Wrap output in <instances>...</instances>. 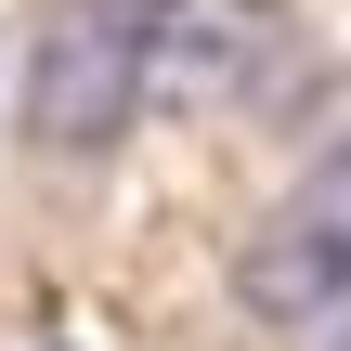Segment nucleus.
<instances>
[{
  "label": "nucleus",
  "instance_id": "obj_1",
  "mask_svg": "<svg viewBox=\"0 0 351 351\" xmlns=\"http://www.w3.org/2000/svg\"><path fill=\"white\" fill-rule=\"evenodd\" d=\"M143 26L156 0H52L26 39V143L39 156H104L143 117Z\"/></svg>",
  "mask_w": 351,
  "mask_h": 351
},
{
  "label": "nucleus",
  "instance_id": "obj_3",
  "mask_svg": "<svg viewBox=\"0 0 351 351\" xmlns=\"http://www.w3.org/2000/svg\"><path fill=\"white\" fill-rule=\"evenodd\" d=\"M274 65H287V0H156V26H143V104H169V117L261 104Z\"/></svg>",
  "mask_w": 351,
  "mask_h": 351
},
{
  "label": "nucleus",
  "instance_id": "obj_4",
  "mask_svg": "<svg viewBox=\"0 0 351 351\" xmlns=\"http://www.w3.org/2000/svg\"><path fill=\"white\" fill-rule=\"evenodd\" d=\"M313 351H351V300H339V313H326V326H313Z\"/></svg>",
  "mask_w": 351,
  "mask_h": 351
},
{
  "label": "nucleus",
  "instance_id": "obj_2",
  "mask_svg": "<svg viewBox=\"0 0 351 351\" xmlns=\"http://www.w3.org/2000/svg\"><path fill=\"white\" fill-rule=\"evenodd\" d=\"M234 300H247L261 326H326L351 300V143H326V156L261 208V234L234 247Z\"/></svg>",
  "mask_w": 351,
  "mask_h": 351
}]
</instances>
